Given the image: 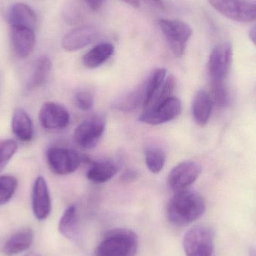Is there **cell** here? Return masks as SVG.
<instances>
[{"label":"cell","instance_id":"cell-1","mask_svg":"<svg viewBox=\"0 0 256 256\" xmlns=\"http://www.w3.org/2000/svg\"><path fill=\"white\" fill-rule=\"evenodd\" d=\"M204 198L194 191L176 192L167 206L168 220L176 226H189L200 219L206 212Z\"/></svg>","mask_w":256,"mask_h":256},{"label":"cell","instance_id":"cell-2","mask_svg":"<svg viewBox=\"0 0 256 256\" xmlns=\"http://www.w3.org/2000/svg\"><path fill=\"white\" fill-rule=\"evenodd\" d=\"M138 248V236L127 228L108 232L96 250V256H136Z\"/></svg>","mask_w":256,"mask_h":256},{"label":"cell","instance_id":"cell-3","mask_svg":"<svg viewBox=\"0 0 256 256\" xmlns=\"http://www.w3.org/2000/svg\"><path fill=\"white\" fill-rule=\"evenodd\" d=\"M210 6L228 19L238 22L256 21V0H208Z\"/></svg>","mask_w":256,"mask_h":256},{"label":"cell","instance_id":"cell-4","mask_svg":"<svg viewBox=\"0 0 256 256\" xmlns=\"http://www.w3.org/2000/svg\"><path fill=\"white\" fill-rule=\"evenodd\" d=\"M158 24L173 54L179 58L183 56L192 34V28L180 20H160Z\"/></svg>","mask_w":256,"mask_h":256},{"label":"cell","instance_id":"cell-5","mask_svg":"<svg viewBox=\"0 0 256 256\" xmlns=\"http://www.w3.org/2000/svg\"><path fill=\"white\" fill-rule=\"evenodd\" d=\"M183 244L186 256H214L213 234L206 227L190 228L185 234Z\"/></svg>","mask_w":256,"mask_h":256},{"label":"cell","instance_id":"cell-6","mask_svg":"<svg viewBox=\"0 0 256 256\" xmlns=\"http://www.w3.org/2000/svg\"><path fill=\"white\" fill-rule=\"evenodd\" d=\"M46 161L52 172L58 176H68L78 170L81 158L72 149L52 147L46 152Z\"/></svg>","mask_w":256,"mask_h":256},{"label":"cell","instance_id":"cell-7","mask_svg":"<svg viewBox=\"0 0 256 256\" xmlns=\"http://www.w3.org/2000/svg\"><path fill=\"white\" fill-rule=\"evenodd\" d=\"M233 61L232 45L224 42L216 45L208 62V72L212 81H225L230 74Z\"/></svg>","mask_w":256,"mask_h":256},{"label":"cell","instance_id":"cell-8","mask_svg":"<svg viewBox=\"0 0 256 256\" xmlns=\"http://www.w3.org/2000/svg\"><path fill=\"white\" fill-rule=\"evenodd\" d=\"M182 110L180 100L172 97L155 108L144 110L138 120L149 126H160L177 118Z\"/></svg>","mask_w":256,"mask_h":256},{"label":"cell","instance_id":"cell-9","mask_svg":"<svg viewBox=\"0 0 256 256\" xmlns=\"http://www.w3.org/2000/svg\"><path fill=\"white\" fill-rule=\"evenodd\" d=\"M202 173V167L194 161H184L174 166L168 174V188L174 192L188 190Z\"/></svg>","mask_w":256,"mask_h":256},{"label":"cell","instance_id":"cell-10","mask_svg":"<svg viewBox=\"0 0 256 256\" xmlns=\"http://www.w3.org/2000/svg\"><path fill=\"white\" fill-rule=\"evenodd\" d=\"M106 122L102 116H93L81 123L74 132V141L80 147L91 149L96 147L104 132Z\"/></svg>","mask_w":256,"mask_h":256},{"label":"cell","instance_id":"cell-11","mask_svg":"<svg viewBox=\"0 0 256 256\" xmlns=\"http://www.w3.org/2000/svg\"><path fill=\"white\" fill-rule=\"evenodd\" d=\"M40 126L48 130H62L69 126L70 114L62 105L55 102L44 104L39 112Z\"/></svg>","mask_w":256,"mask_h":256},{"label":"cell","instance_id":"cell-12","mask_svg":"<svg viewBox=\"0 0 256 256\" xmlns=\"http://www.w3.org/2000/svg\"><path fill=\"white\" fill-rule=\"evenodd\" d=\"M32 202L36 219L43 221L49 218L52 210V202L48 183L42 176L38 177L33 185Z\"/></svg>","mask_w":256,"mask_h":256},{"label":"cell","instance_id":"cell-13","mask_svg":"<svg viewBox=\"0 0 256 256\" xmlns=\"http://www.w3.org/2000/svg\"><path fill=\"white\" fill-rule=\"evenodd\" d=\"M10 42L15 55L26 58L32 54L36 46L34 30L20 27H10Z\"/></svg>","mask_w":256,"mask_h":256},{"label":"cell","instance_id":"cell-14","mask_svg":"<svg viewBox=\"0 0 256 256\" xmlns=\"http://www.w3.org/2000/svg\"><path fill=\"white\" fill-rule=\"evenodd\" d=\"M98 37V31L92 26L80 27L68 33L62 40L63 49L75 52L92 44Z\"/></svg>","mask_w":256,"mask_h":256},{"label":"cell","instance_id":"cell-15","mask_svg":"<svg viewBox=\"0 0 256 256\" xmlns=\"http://www.w3.org/2000/svg\"><path fill=\"white\" fill-rule=\"evenodd\" d=\"M34 242V232L25 228L12 234L3 245L2 252L6 256H15L28 250Z\"/></svg>","mask_w":256,"mask_h":256},{"label":"cell","instance_id":"cell-16","mask_svg":"<svg viewBox=\"0 0 256 256\" xmlns=\"http://www.w3.org/2000/svg\"><path fill=\"white\" fill-rule=\"evenodd\" d=\"M10 27H20L34 30L37 26L36 12L27 4L18 3L10 8L8 14Z\"/></svg>","mask_w":256,"mask_h":256},{"label":"cell","instance_id":"cell-17","mask_svg":"<svg viewBox=\"0 0 256 256\" xmlns=\"http://www.w3.org/2000/svg\"><path fill=\"white\" fill-rule=\"evenodd\" d=\"M213 104L210 94L207 92L200 90L196 94L192 105V116L196 123L200 127H204L208 123Z\"/></svg>","mask_w":256,"mask_h":256},{"label":"cell","instance_id":"cell-18","mask_svg":"<svg viewBox=\"0 0 256 256\" xmlns=\"http://www.w3.org/2000/svg\"><path fill=\"white\" fill-rule=\"evenodd\" d=\"M12 128L15 136L22 142H30L33 140L34 132L32 121L22 108H18L14 112Z\"/></svg>","mask_w":256,"mask_h":256},{"label":"cell","instance_id":"cell-19","mask_svg":"<svg viewBox=\"0 0 256 256\" xmlns=\"http://www.w3.org/2000/svg\"><path fill=\"white\" fill-rule=\"evenodd\" d=\"M118 171V166L110 159L103 160L93 162L87 172L88 180L96 184L109 182Z\"/></svg>","mask_w":256,"mask_h":256},{"label":"cell","instance_id":"cell-20","mask_svg":"<svg viewBox=\"0 0 256 256\" xmlns=\"http://www.w3.org/2000/svg\"><path fill=\"white\" fill-rule=\"evenodd\" d=\"M115 48L110 43H102L90 50L82 58L85 67L90 69L97 68L103 66L112 55Z\"/></svg>","mask_w":256,"mask_h":256},{"label":"cell","instance_id":"cell-21","mask_svg":"<svg viewBox=\"0 0 256 256\" xmlns=\"http://www.w3.org/2000/svg\"><path fill=\"white\" fill-rule=\"evenodd\" d=\"M52 64L48 56L40 57L34 64V70L28 82L30 90H37L44 86L48 82L52 72Z\"/></svg>","mask_w":256,"mask_h":256},{"label":"cell","instance_id":"cell-22","mask_svg":"<svg viewBox=\"0 0 256 256\" xmlns=\"http://www.w3.org/2000/svg\"><path fill=\"white\" fill-rule=\"evenodd\" d=\"M60 232L68 240H78V209L76 206H70L66 209L63 214L58 224Z\"/></svg>","mask_w":256,"mask_h":256},{"label":"cell","instance_id":"cell-23","mask_svg":"<svg viewBox=\"0 0 256 256\" xmlns=\"http://www.w3.org/2000/svg\"><path fill=\"white\" fill-rule=\"evenodd\" d=\"M167 70L164 68L156 69L146 84V93H144V110L147 109L156 97L160 90L162 88L166 80Z\"/></svg>","mask_w":256,"mask_h":256},{"label":"cell","instance_id":"cell-24","mask_svg":"<svg viewBox=\"0 0 256 256\" xmlns=\"http://www.w3.org/2000/svg\"><path fill=\"white\" fill-rule=\"evenodd\" d=\"M146 84L118 99L114 103V108L123 112H132L141 104H144Z\"/></svg>","mask_w":256,"mask_h":256},{"label":"cell","instance_id":"cell-25","mask_svg":"<svg viewBox=\"0 0 256 256\" xmlns=\"http://www.w3.org/2000/svg\"><path fill=\"white\" fill-rule=\"evenodd\" d=\"M146 162L150 172L158 174L165 166V153L160 148H149L146 152Z\"/></svg>","mask_w":256,"mask_h":256},{"label":"cell","instance_id":"cell-26","mask_svg":"<svg viewBox=\"0 0 256 256\" xmlns=\"http://www.w3.org/2000/svg\"><path fill=\"white\" fill-rule=\"evenodd\" d=\"M18 188V180L12 176L0 177V206L8 204L13 198Z\"/></svg>","mask_w":256,"mask_h":256},{"label":"cell","instance_id":"cell-27","mask_svg":"<svg viewBox=\"0 0 256 256\" xmlns=\"http://www.w3.org/2000/svg\"><path fill=\"white\" fill-rule=\"evenodd\" d=\"M212 97L213 104L219 108H226L230 104V93L224 81H212Z\"/></svg>","mask_w":256,"mask_h":256},{"label":"cell","instance_id":"cell-28","mask_svg":"<svg viewBox=\"0 0 256 256\" xmlns=\"http://www.w3.org/2000/svg\"><path fill=\"white\" fill-rule=\"evenodd\" d=\"M18 144L14 140L0 142V173L6 168L18 150Z\"/></svg>","mask_w":256,"mask_h":256},{"label":"cell","instance_id":"cell-29","mask_svg":"<svg viewBox=\"0 0 256 256\" xmlns=\"http://www.w3.org/2000/svg\"><path fill=\"white\" fill-rule=\"evenodd\" d=\"M75 102L79 109L84 111H88L94 106V97L90 92H80L76 94Z\"/></svg>","mask_w":256,"mask_h":256},{"label":"cell","instance_id":"cell-30","mask_svg":"<svg viewBox=\"0 0 256 256\" xmlns=\"http://www.w3.org/2000/svg\"><path fill=\"white\" fill-rule=\"evenodd\" d=\"M138 173L132 170H128L122 176V180L124 182H134L138 178Z\"/></svg>","mask_w":256,"mask_h":256},{"label":"cell","instance_id":"cell-31","mask_svg":"<svg viewBox=\"0 0 256 256\" xmlns=\"http://www.w3.org/2000/svg\"><path fill=\"white\" fill-rule=\"evenodd\" d=\"M84 2L88 4V7L92 10L97 12V10L102 8L104 2V0H84Z\"/></svg>","mask_w":256,"mask_h":256},{"label":"cell","instance_id":"cell-32","mask_svg":"<svg viewBox=\"0 0 256 256\" xmlns=\"http://www.w3.org/2000/svg\"><path fill=\"white\" fill-rule=\"evenodd\" d=\"M141 1V0H140ZM144 2L147 3L149 6L158 10L164 9V3L162 0H142Z\"/></svg>","mask_w":256,"mask_h":256},{"label":"cell","instance_id":"cell-33","mask_svg":"<svg viewBox=\"0 0 256 256\" xmlns=\"http://www.w3.org/2000/svg\"><path fill=\"white\" fill-rule=\"evenodd\" d=\"M250 40H252V43L256 46V24L251 28L250 32Z\"/></svg>","mask_w":256,"mask_h":256},{"label":"cell","instance_id":"cell-34","mask_svg":"<svg viewBox=\"0 0 256 256\" xmlns=\"http://www.w3.org/2000/svg\"><path fill=\"white\" fill-rule=\"evenodd\" d=\"M121 1L127 3L130 6H132L134 8H138L140 4V0H121Z\"/></svg>","mask_w":256,"mask_h":256},{"label":"cell","instance_id":"cell-35","mask_svg":"<svg viewBox=\"0 0 256 256\" xmlns=\"http://www.w3.org/2000/svg\"><path fill=\"white\" fill-rule=\"evenodd\" d=\"M250 256H256V250H252L250 251Z\"/></svg>","mask_w":256,"mask_h":256},{"label":"cell","instance_id":"cell-36","mask_svg":"<svg viewBox=\"0 0 256 256\" xmlns=\"http://www.w3.org/2000/svg\"><path fill=\"white\" fill-rule=\"evenodd\" d=\"M24 256H39L38 254H27V255H26Z\"/></svg>","mask_w":256,"mask_h":256}]
</instances>
